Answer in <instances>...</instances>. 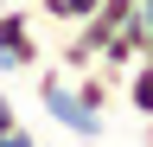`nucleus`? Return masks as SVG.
<instances>
[{"label":"nucleus","mask_w":153,"mask_h":147,"mask_svg":"<svg viewBox=\"0 0 153 147\" xmlns=\"http://www.w3.org/2000/svg\"><path fill=\"white\" fill-rule=\"evenodd\" d=\"M70 90H76V102H83V109L108 115V102L121 96V77H115L108 64H89V70H70Z\"/></svg>","instance_id":"7ed1b4c3"},{"label":"nucleus","mask_w":153,"mask_h":147,"mask_svg":"<svg viewBox=\"0 0 153 147\" xmlns=\"http://www.w3.org/2000/svg\"><path fill=\"white\" fill-rule=\"evenodd\" d=\"M96 7H102V0H38V13H45L51 26H64V32H70V26H83Z\"/></svg>","instance_id":"39448f33"},{"label":"nucleus","mask_w":153,"mask_h":147,"mask_svg":"<svg viewBox=\"0 0 153 147\" xmlns=\"http://www.w3.org/2000/svg\"><path fill=\"white\" fill-rule=\"evenodd\" d=\"M121 96H128V109L140 122H153V64H134L128 77H121Z\"/></svg>","instance_id":"20e7f679"},{"label":"nucleus","mask_w":153,"mask_h":147,"mask_svg":"<svg viewBox=\"0 0 153 147\" xmlns=\"http://www.w3.org/2000/svg\"><path fill=\"white\" fill-rule=\"evenodd\" d=\"M13 122H19V115H13V96H7V90H0V134H7Z\"/></svg>","instance_id":"0eeeda50"},{"label":"nucleus","mask_w":153,"mask_h":147,"mask_svg":"<svg viewBox=\"0 0 153 147\" xmlns=\"http://www.w3.org/2000/svg\"><path fill=\"white\" fill-rule=\"evenodd\" d=\"M32 77H38V102H45V115L64 128V134H76V141H96V134H102V115L76 102V90H70V70H64V64H38Z\"/></svg>","instance_id":"f257e3e1"},{"label":"nucleus","mask_w":153,"mask_h":147,"mask_svg":"<svg viewBox=\"0 0 153 147\" xmlns=\"http://www.w3.org/2000/svg\"><path fill=\"white\" fill-rule=\"evenodd\" d=\"M134 19H140V26H153V0H140V7H134Z\"/></svg>","instance_id":"6e6552de"},{"label":"nucleus","mask_w":153,"mask_h":147,"mask_svg":"<svg viewBox=\"0 0 153 147\" xmlns=\"http://www.w3.org/2000/svg\"><path fill=\"white\" fill-rule=\"evenodd\" d=\"M38 147H45V141H38Z\"/></svg>","instance_id":"1a4fd4ad"},{"label":"nucleus","mask_w":153,"mask_h":147,"mask_svg":"<svg viewBox=\"0 0 153 147\" xmlns=\"http://www.w3.org/2000/svg\"><path fill=\"white\" fill-rule=\"evenodd\" d=\"M45 64V45L32 32L26 7H0V70H38Z\"/></svg>","instance_id":"f03ea898"},{"label":"nucleus","mask_w":153,"mask_h":147,"mask_svg":"<svg viewBox=\"0 0 153 147\" xmlns=\"http://www.w3.org/2000/svg\"><path fill=\"white\" fill-rule=\"evenodd\" d=\"M0 147H38V134H32V128H26V122H13V128H7V134H0Z\"/></svg>","instance_id":"423d86ee"}]
</instances>
